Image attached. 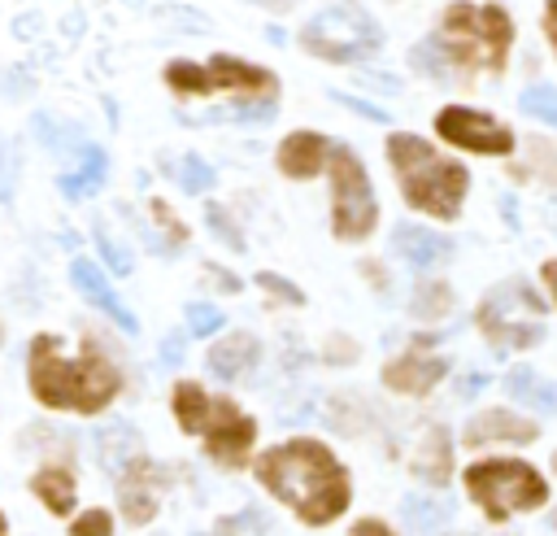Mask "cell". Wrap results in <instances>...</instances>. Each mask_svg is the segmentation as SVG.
<instances>
[{
  "instance_id": "cell-18",
  "label": "cell",
  "mask_w": 557,
  "mask_h": 536,
  "mask_svg": "<svg viewBox=\"0 0 557 536\" xmlns=\"http://www.w3.org/2000/svg\"><path fill=\"white\" fill-rule=\"evenodd\" d=\"M252 362H257V340L248 331H235V336H226L209 349V370L218 379H239V375L252 370Z\"/></svg>"
},
{
  "instance_id": "cell-32",
  "label": "cell",
  "mask_w": 557,
  "mask_h": 536,
  "mask_svg": "<svg viewBox=\"0 0 557 536\" xmlns=\"http://www.w3.org/2000/svg\"><path fill=\"white\" fill-rule=\"evenodd\" d=\"M152 218H157V222L165 227V235H170L174 244H183V240H187V227H183L178 218H170V209H165L161 200H152Z\"/></svg>"
},
{
  "instance_id": "cell-36",
  "label": "cell",
  "mask_w": 557,
  "mask_h": 536,
  "mask_svg": "<svg viewBox=\"0 0 557 536\" xmlns=\"http://www.w3.org/2000/svg\"><path fill=\"white\" fill-rule=\"evenodd\" d=\"M540 275H544V283H548V296L557 301V261H544V266H540Z\"/></svg>"
},
{
  "instance_id": "cell-37",
  "label": "cell",
  "mask_w": 557,
  "mask_h": 536,
  "mask_svg": "<svg viewBox=\"0 0 557 536\" xmlns=\"http://www.w3.org/2000/svg\"><path fill=\"white\" fill-rule=\"evenodd\" d=\"M161 357H165V362H183V344H178V340H165V344H161Z\"/></svg>"
},
{
  "instance_id": "cell-34",
  "label": "cell",
  "mask_w": 557,
  "mask_h": 536,
  "mask_svg": "<svg viewBox=\"0 0 557 536\" xmlns=\"http://www.w3.org/2000/svg\"><path fill=\"white\" fill-rule=\"evenodd\" d=\"M544 35H548V44H553V52H557V0L544 4Z\"/></svg>"
},
{
  "instance_id": "cell-25",
  "label": "cell",
  "mask_w": 557,
  "mask_h": 536,
  "mask_svg": "<svg viewBox=\"0 0 557 536\" xmlns=\"http://www.w3.org/2000/svg\"><path fill=\"white\" fill-rule=\"evenodd\" d=\"M522 113H531V118H540V122H548V126H557V87H527L522 92Z\"/></svg>"
},
{
  "instance_id": "cell-19",
  "label": "cell",
  "mask_w": 557,
  "mask_h": 536,
  "mask_svg": "<svg viewBox=\"0 0 557 536\" xmlns=\"http://www.w3.org/2000/svg\"><path fill=\"white\" fill-rule=\"evenodd\" d=\"M96 453H100V466H104V471L122 475V471L139 458V436H135V427H131V423H104V427L96 431Z\"/></svg>"
},
{
  "instance_id": "cell-22",
  "label": "cell",
  "mask_w": 557,
  "mask_h": 536,
  "mask_svg": "<svg viewBox=\"0 0 557 536\" xmlns=\"http://www.w3.org/2000/svg\"><path fill=\"white\" fill-rule=\"evenodd\" d=\"M104 170H109L104 148H83L78 166L61 174V192H65V196H74V200H78V196H91V192L104 183Z\"/></svg>"
},
{
  "instance_id": "cell-3",
  "label": "cell",
  "mask_w": 557,
  "mask_h": 536,
  "mask_svg": "<svg viewBox=\"0 0 557 536\" xmlns=\"http://www.w3.org/2000/svg\"><path fill=\"white\" fill-rule=\"evenodd\" d=\"M117 370L104 357V349L83 336V353L65 357L57 336H35L30 340V392L52 405V410H78L96 414L117 397Z\"/></svg>"
},
{
  "instance_id": "cell-2",
  "label": "cell",
  "mask_w": 557,
  "mask_h": 536,
  "mask_svg": "<svg viewBox=\"0 0 557 536\" xmlns=\"http://www.w3.org/2000/svg\"><path fill=\"white\" fill-rule=\"evenodd\" d=\"M513 22L500 4H453L440 31L413 48V65L426 74H479L505 70Z\"/></svg>"
},
{
  "instance_id": "cell-28",
  "label": "cell",
  "mask_w": 557,
  "mask_h": 536,
  "mask_svg": "<svg viewBox=\"0 0 557 536\" xmlns=\"http://www.w3.org/2000/svg\"><path fill=\"white\" fill-rule=\"evenodd\" d=\"M187 327H191V336H213L222 327V309L196 301V305H187Z\"/></svg>"
},
{
  "instance_id": "cell-29",
  "label": "cell",
  "mask_w": 557,
  "mask_h": 536,
  "mask_svg": "<svg viewBox=\"0 0 557 536\" xmlns=\"http://www.w3.org/2000/svg\"><path fill=\"white\" fill-rule=\"evenodd\" d=\"M96 244H100L104 261H109V266H113L117 275H126V270H131V253H126V248H122V244H117V240H113V235L104 231V222L96 227Z\"/></svg>"
},
{
  "instance_id": "cell-40",
  "label": "cell",
  "mask_w": 557,
  "mask_h": 536,
  "mask_svg": "<svg viewBox=\"0 0 557 536\" xmlns=\"http://www.w3.org/2000/svg\"><path fill=\"white\" fill-rule=\"evenodd\" d=\"M0 536H4V514H0Z\"/></svg>"
},
{
  "instance_id": "cell-4",
  "label": "cell",
  "mask_w": 557,
  "mask_h": 536,
  "mask_svg": "<svg viewBox=\"0 0 557 536\" xmlns=\"http://www.w3.org/2000/svg\"><path fill=\"white\" fill-rule=\"evenodd\" d=\"M387 157H392L396 183H400V192H405V200H409L413 209L435 214V218H457L461 196H466V187H470L466 166L444 161L426 139L405 135V131L387 139Z\"/></svg>"
},
{
  "instance_id": "cell-30",
  "label": "cell",
  "mask_w": 557,
  "mask_h": 536,
  "mask_svg": "<svg viewBox=\"0 0 557 536\" xmlns=\"http://www.w3.org/2000/svg\"><path fill=\"white\" fill-rule=\"evenodd\" d=\"M109 532H113V519H109L104 510H87V514H78L74 527H70V536H109Z\"/></svg>"
},
{
  "instance_id": "cell-39",
  "label": "cell",
  "mask_w": 557,
  "mask_h": 536,
  "mask_svg": "<svg viewBox=\"0 0 557 536\" xmlns=\"http://www.w3.org/2000/svg\"><path fill=\"white\" fill-rule=\"evenodd\" d=\"M548 218H553V231H557V200H553V209H548Z\"/></svg>"
},
{
  "instance_id": "cell-6",
  "label": "cell",
  "mask_w": 557,
  "mask_h": 536,
  "mask_svg": "<svg viewBox=\"0 0 557 536\" xmlns=\"http://www.w3.org/2000/svg\"><path fill=\"white\" fill-rule=\"evenodd\" d=\"M479 331L492 340V349H531L544 336V301L522 283L509 279L492 288L479 305Z\"/></svg>"
},
{
  "instance_id": "cell-9",
  "label": "cell",
  "mask_w": 557,
  "mask_h": 536,
  "mask_svg": "<svg viewBox=\"0 0 557 536\" xmlns=\"http://www.w3.org/2000/svg\"><path fill=\"white\" fill-rule=\"evenodd\" d=\"M165 83L178 96H209V92H244V96H270L274 92V74L261 65H244L226 52L209 57V65H191V61H174L165 65Z\"/></svg>"
},
{
  "instance_id": "cell-17",
  "label": "cell",
  "mask_w": 557,
  "mask_h": 536,
  "mask_svg": "<svg viewBox=\"0 0 557 536\" xmlns=\"http://www.w3.org/2000/svg\"><path fill=\"white\" fill-rule=\"evenodd\" d=\"M392 244H396V253H400L409 266H418V270H426V266H435V261H444V257L453 253V244H448L444 235L422 231V227H409V222L396 227Z\"/></svg>"
},
{
  "instance_id": "cell-10",
  "label": "cell",
  "mask_w": 557,
  "mask_h": 536,
  "mask_svg": "<svg viewBox=\"0 0 557 536\" xmlns=\"http://www.w3.org/2000/svg\"><path fill=\"white\" fill-rule=\"evenodd\" d=\"M331 196H335V235L339 240H366L374 231L379 205L366 179V166L352 148H331Z\"/></svg>"
},
{
  "instance_id": "cell-16",
  "label": "cell",
  "mask_w": 557,
  "mask_h": 536,
  "mask_svg": "<svg viewBox=\"0 0 557 536\" xmlns=\"http://www.w3.org/2000/svg\"><path fill=\"white\" fill-rule=\"evenodd\" d=\"M70 275H74V283H78V292H83L96 309H104L122 331H135V327H139V322H135V314L122 305V296H117V292L109 288V279L100 275V266H91L87 257H78V261L70 266Z\"/></svg>"
},
{
  "instance_id": "cell-35",
  "label": "cell",
  "mask_w": 557,
  "mask_h": 536,
  "mask_svg": "<svg viewBox=\"0 0 557 536\" xmlns=\"http://www.w3.org/2000/svg\"><path fill=\"white\" fill-rule=\"evenodd\" d=\"M352 536H392V532H387L379 519H361V523L352 527Z\"/></svg>"
},
{
  "instance_id": "cell-11",
  "label": "cell",
  "mask_w": 557,
  "mask_h": 536,
  "mask_svg": "<svg viewBox=\"0 0 557 536\" xmlns=\"http://www.w3.org/2000/svg\"><path fill=\"white\" fill-rule=\"evenodd\" d=\"M435 131H440L448 144L470 148V153H496V157H505V153L513 148V135H509L496 118H487V113H479V109H466V105L440 109Z\"/></svg>"
},
{
  "instance_id": "cell-26",
  "label": "cell",
  "mask_w": 557,
  "mask_h": 536,
  "mask_svg": "<svg viewBox=\"0 0 557 536\" xmlns=\"http://www.w3.org/2000/svg\"><path fill=\"white\" fill-rule=\"evenodd\" d=\"M413 314H418V318H440V314H448V288H444V283H422V288L413 292Z\"/></svg>"
},
{
  "instance_id": "cell-20",
  "label": "cell",
  "mask_w": 557,
  "mask_h": 536,
  "mask_svg": "<svg viewBox=\"0 0 557 536\" xmlns=\"http://www.w3.org/2000/svg\"><path fill=\"white\" fill-rule=\"evenodd\" d=\"M413 471L426 484H444L453 475V449H448V431L444 427H426L418 453H413Z\"/></svg>"
},
{
  "instance_id": "cell-31",
  "label": "cell",
  "mask_w": 557,
  "mask_h": 536,
  "mask_svg": "<svg viewBox=\"0 0 557 536\" xmlns=\"http://www.w3.org/2000/svg\"><path fill=\"white\" fill-rule=\"evenodd\" d=\"M205 218H209V222L218 227V235H222V240H226L231 248H244V235H235V227H231V218H226V214H222L218 205H209V209H205Z\"/></svg>"
},
{
  "instance_id": "cell-5",
  "label": "cell",
  "mask_w": 557,
  "mask_h": 536,
  "mask_svg": "<svg viewBox=\"0 0 557 536\" xmlns=\"http://www.w3.org/2000/svg\"><path fill=\"white\" fill-rule=\"evenodd\" d=\"M174 414H178V423L191 431V436H200L205 444H209V453L218 458V462H244V453L252 449V436H257V427H252V418L248 414H239L231 401H222V397H205L196 383H178L174 388Z\"/></svg>"
},
{
  "instance_id": "cell-1",
  "label": "cell",
  "mask_w": 557,
  "mask_h": 536,
  "mask_svg": "<svg viewBox=\"0 0 557 536\" xmlns=\"http://www.w3.org/2000/svg\"><path fill=\"white\" fill-rule=\"evenodd\" d=\"M257 479L305 523H331L348 505V475L318 440H287L257 458Z\"/></svg>"
},
{
  "instance_id": "cell-42",
  "label": "cell",
  "mask_w": 557,
  "mask_h": 536,
  "mask_svg": "<svg viewBox=\"0 0 557 536\" xmlns=\"http://www.w3.org/2000/svg\"><path fill=\"white\" fill-rule=\"evenodd\" d=\"M553 471H557V453H553Z\"/></svg>"
},
{
  "instance_id": "cell-21",
  "label": "cell",
  "mask_w": 557,
  "mask_h": 536,
  "mask_svg": "<svg viewBox=\"0 0 557 536\" xmlns=\"http://www.w3.org/2000/svg\"><path fill=\"white\" fill-rule=\"evenodd\" d=\"M505 392H509L513 401H522V405H535V410H544V414H557V383L540 379V375L527 370V366H518V370L505 375Z\"/></svg>"
},
{
  "instance_id": "cell-33",
  "label": "cell",
  "mask_w": 557,
  "mask_h": 536,
  "mask_svg": "<svg viewBox=\"0 0 557 536\" xmlns=\"http://www.w3.org/2000/svg\"><path fill=\"white\" fill-rule=\"evenodd\" d=\"M257 283H261L265 292L283 296V301H292V305H300V301H305V296H300V288H292V283H287V279H278V275H261Z\"/></svg>"
},
{
  "instance_id": "cell-23",
  "label": "cell",
  "mask_w": 557,
  "mask_h": 536,
  "mask_svg": "<svg viewBox=\"0 0 557 536\" xmlns=\"http://www.w3.org/2000/svg\"><path fill=\"white\" fill-rule=\"evenodd\" d=\"M35 492H39V501L52 514H70V505H74V475L61 471V466H48V471L35 475Z\"/></svg>"
},
{
  "instance_id": "cell-14",
  "label": "cell",
  "mask_w": 557,
  "mask_h": 536,
  "mask_svg": "<svg viewBox=\"0 0 557 536\" xmlns=\"http://www.w3.org/2000/svg\"><path fill=\"white\" fill-rule=\"evenodd\" d=\"M535 431L540 427L531 418H518L509 410H483L479 418L466 423V444H496V440H505V444H531Z\"/></svg>"
},
{
  "instance_id": "cell-7",
  "label": "cell",
  "mask_w": 557,
  "mask_h": 536,
  "mask_svg": "<svg viewBox=\"0 0 557 536\" xmlns=\"http://www.w3.org/2000/svg\"><path fill=\"white\" fill-rule=\"evenodd\" d=\"M466 492L487 510V519H505L518 510H535L548 497V484L540 479L535 466L496 458V462H474L466 471Z\"/></svg>"
},
{
  "instance_id": "cell-24",
  "label": "cell",
  "mask_w": 557,
  "mask_h": 536,
  "mask_svg": "<svg viewBox=\"0 0 557 536\" xmlns=\"http://www.w3.org/2000/svg\"><path fill=\"white\" fill-rule=\"evenodd\" d=\"M400 514H405V523L413 532H435V527H444L453 519V505L444 497H405Z\"/></svg>"
},
{
  "instance_id": "cell-27",
  "label": "cell",
  "mask_w": 557,
  "mask_h": 536,
  "mask_svg": "<svg viewBox=\"0 0 557 536\" xmlns=\"http://www.w3.org/2000/svg\"><path fill=\"white\" fill-rule=\"evenodd\" d=\"M178 179H183V187L196 196V192H205V187L213 183V170H209V161H200V157H183V161H178Z\"/></svg>"
},
{
  "instance_id": "cell-15",
  "label": "cell",
  "mask_w": 557,
  "mask_h": 536,
  "mask_svg": "<svg viewBox=\"0 0 557 536\" xmlns=\"http://www.w3.org/2000/svg\"><path fill=\"white\" fill-rule=\"evenodd\" d=\"M326 161H331V144L322 135H313V131H296V135H287L278 144V170L287 179H313Z\"/></svg>"
},
{
  "instance_id": "cell-13",
  "label": "cell",
  "mask_w": 557,
  "mask_h": 536,
  "mask_svg": "<svg viewBox=\"0 0 557 536\" xmlns=\"http://www.w3.org/2000/svg\"><path fill=\"white\" fill-rule=\"evenodd\" d=\"M444 370H448L444 357H431V353H418V349H413V353H405V357H396V362L383 366V383L396 388V392L422 397V392H431V388L444 379Z\"/></svg>"
},
{
  "instance_id": "cell-41",
  "label": "cell",
  "mask_w": 557,
  "mask_h": 536,
  "mask_svg": "<svg viewBox=\"0 0 557 536\" xmlns=\"http://www.w3.org/2000/svg\"><path fill=\"white\" fill-rule=\"evenodd\" d=\"M553 527H557V510H553Z\"/></svg>"
},
{
  "instance_id": "cell-12",
  "label": "cell",
  "mask_w": 557,
  "mask_h": 536,
  "mask_svg": "<svg viewBox=\"0 0 557 536\" xmlns=\"http://www.w3.org/2000/svg\"><path fill=\"white\" fill-rule=\"evenodd\" d=\"M117 479H122V484H117V497H122V514H126V523H135V527L148 523V519L157 514V484H161L157 466L144 462V458H135Z\"/></svg>"
},
{
  "instance_id": "cell-38",
  "label": "cell",
  "mask_w": 557,
  "mask_h": 536,
  "mask_svg": "<svg viewBox=\"0 0 557 536\" xmlns=\"http://www.w3.org/2000/svg\"><path fill=\"white\" fill-rule=\"evenodd\" d=\"M483 383H487L483 375H466V379H461V397H474V392H479Z\"/></svg>"
},
{
  "instance_id": "cell-8",
  "label": "cell",
  "mask_w": 557,
  "mask_h": 536,
  "mask_svg": "<svg viewBox=\"0 0 557 536\" xmlns=\"http://www.w3.org/2000/svg\"><path fill=\"white\" fill-rule=\"evenodd\" d=\"M300 44L322 57V61H357V57H370L379 52L383 35L374 26V17L357 4H331L322 9L305 31H300Z\"/></svg>"
}]
</instances>
